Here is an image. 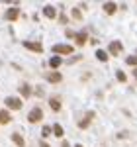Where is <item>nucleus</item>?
Returning <instances> with one entry per match:
<instances>
[{
  "mask_svg": "<svg viewBox=\"0 0 137 147\" xmlns=\"http://www.w3.org/2000/svg\"><path fill=\"white\" fill-rule=\"evenodd\" d=\"M24 47L30 49V51H35V53H41L43 51V47H41L39 41H24Z\"/></svg>",
  "mask_w": 137,
  "mask_h": 147,
  "instance_id": "obj_1",
  "label": "nucleus"
},
{
  "mask_svg": "<svg viewBox=\"0 0 137 147\" xmlns=\"http://www.w3.org/2000/svg\"><path fill=\"white\" fill-rule=\"evenodd\" d=\"M6 106L12 108V110H20V108H22V100H20V98H16V96H14V98L8 96V98H6Z\"/></svg>",
  "mask_w": 137,
  "mask_h": 147,
  "instance_id": "obj_2",
  "label": "nucleus"
},
{
  "mask_svg": "<svg viewBox=\"0 0 137 147\" xmlns=\"http://www.w3.org/2000/svg\"><path fill=\"white\" fill-rule=\"evenodd\" d=\"M53 51L57 55H71L73 53V47L71 45H53Z\"/></svg>",
  "mask_w": 137,
  "mask_h": 147,
  "instance_id": "obj_3",
  "label": "nucleus"
},
{
  "mask_svg": "<svg viewBox=\"0 0 137 147\" xmlns=\"http://www.w3.org/2000/svg\"><path fill=\"white\" fill-rule=\"evenodd\" d=\"M41 118H43V112H41L39 108H35V110H32V112H30V116H28L30 124H35V122H39Z\"/></svg>",
  "mask_w": 137,
  "mask_h": 147,
  "instance_id": "obj_4",
  "label": "nucleus"
},
{
  "mask_svg": "<svg viewBox=\"0 0 137 147\" xmlns=\"http://www.w3.org/2000/svg\"><path fill=\"white\" fill-rule=\"evenodd\" d=\"M92 118H94V114H92V112H86V116H84V118H82V120L79 122V127L86 129V127H88V124H90V120H92Z\"/></svg>",
  "mask_w": 137,
  "mask_h": 147,
  "instance_id": "obj_5",
  "label": "nucleus"
},
{
  "mask_svg": "<svg viewBox=\"0 0 137 147\" xmlns=\"http://www.w3.org/2000/svg\"><path fill=\"white\" fill-rule=\"evenodd\" d=\"M110 53H112V55H120V53H122V43H120V41H112V43H110Z\"/></svg>",
  "mask_w": 137,
  "mask_h": 147,
  "instance_id": "obj_6",
  "label": "nucleus"
},
{
  "mask_svg": "<svg viewBox=\"0 0 137 147\" xmlns=\"http://www.w3.org/2000/svg\"><path fill=\"white\" fill-rule=\"evenodd\" d=\"M18 16H20V10L18 8H10V10L6 12V20H10V22H14Z\"/></svg>",
  "mask_w": 137,
  "mask_h": 147,
  "instance_id": "obj_7",
  "label": "nucleus"
},
{
  "mask_svg": "<svg viewBox=\"0 0 137 147\" xmlns=\"http://www.w3.org/2000/svg\"><path fill=\"white\" fill-rule=\"evenodd\" d=\"M47 80L55 84V82H61V80H63V77H61V73H49V75H47Z\"/></svg>",
  "mask_w": 137,
  "mask_h": 147,
  "instance_id": "obj_8",
  "label": "nucleus"
},
{
  "mask_svg": "<svg viewBox=\"0 0 137 147\" xmlns=\"http://www.w3.org/2000/svg\"><path fill=\"white\" fill-rule=\"evenodd\" d=\"M61 65H63V61H61V57H59V55H55V57L49 59V67L57 69V67H61Z\"/></svg>",
  "mask_w": 137,
  "mask_h": 147,
  "instance_id": "obj_9",
  "label": "nucleus"
},
{
  "mask_svg": "<svg viewBox=\"0 0 137 147\" xmlns=\"http://www.w3.org/2000/svg\"><path fill=\"white\" fill-rule=\"evenodd\" d=\"M12 141H14L18 147H24V145H26V143H24V137L20 136V134H12Z\"/></svg>",
  "mask_w": 137,
  "mask_h": 147,
  "instance_id": "obj_10",
  "label": "nucleus"
},
{
  "mask_svg": "<svg viewBox=\"0 0 137 147\" xmlns=\"http://www.w3.org/2000/svg\"><path fill=\"white\" fill-rule=\"evenodd\" d=\"M43 14H45L47 18H55V14H57V12H55L53 6H45V8H43Z\"/></svg>",
  "mask_w": 137,
  "mask_h": 147,
  "instance_id": "obj_11",
  "label": "nucleus"
},
{
  "mask_svg": "<svg viewBox=\"0 0 137 147\" xmlns=\"http://www.w3.org/2000/svg\"><path fill=\"white\" fill-rule=\"evenodd\" d=\"M12 118H10V114L8 112H4V110H0V124H8Z\"/></svg>",
  "mask_w": 137,
  "mask_h": 147,
  "instance_id": "obj_12",
  "label": "nucleus"
},
{
  "mask_svg": "<svg viewBox=\"0 0 137 147\" xmlns=\"http://www.w3.org/2000/svg\"><path fill=\"white\" fill-rule=\"evenodd\" d=\"M104 12H106V14H114V12H116V4L106 2V4H104Z\"/></svg>",
  "mask_w": 137,
  "mask_h": 147,
  "instance_id": "obj_13",
  "label": "nucleus"
},
{
  "mask_svg": "<svg viewBox=\"0 0 137 147\" xmlns=\"http://www.w3.org/2000/svg\"><path fill=\"white\" fill-rule=\"evenodd\" d=\"M49 106H51L55 112H59V110H61V102H59L57 98H51V100H49Z\"/></svg>",
  "mask_w": 137,
  "mask_h": 147,
  "instance_id": "obj_14",
  "label": "nucleus"
},
{
  "mask_svg": "<svg viewBox=\"0 0 137 147\" xmlns=\"http://www.w3.org/2000/svg\"><path fill=\"white\" fill-rule=\"evenodd\" d=\"M20 92H22L24 96H32V86H28V84H22V86H20Z\"/></svg>",
  "mask_w": 137,
  "mask_h": 147,
  "instance_id": "obj_15",
  "label": "nucleus"
},
{
  "mask_svg": "<svg viewBox=\"0 0 137 147\" xmlns=\"http://www.w3.org/2000/svg\"><path fill=\"white\" fill-rule=\"evenodd\" d=\"M53 134H55L57 137H61L63 134H65V129H63V127H61L59 124H55V125H53Z\"/></svg>",
  "mask_w": 137,
  "mask_h": 147,
  "instance_id": "obj_16",
  "label": "nucleus"
},
{
  "mask_svg": "<svg viewBox=\"0 0 137 147\" xmlns=\"http://www.w3.org/2000/svg\"><path fill=\"white\" fill-rule=\"evenodd\" d=\"M96 57H98V61H108V53L102 51V49H98V51H96Z\"/></svg>",
  "mask_w": 137,
  "mask_h": 147,
  "instance_id": "obj_17",
  "label": "nucleus"
},
{
  "mask_svg": "<svg viewBox=\"0 0 137 147\" xmlns=\"http://www.w3.org/2000/svg\"><path fill=\"white\" fill-rule=\"evenodd\" d=\"M126 63H127V65H131V67L135 69V65H137V55H131V57H127V59H126Z\"/></svg>",
  "mask_w": 137,
  "mask_h": 147,
  "instance_id": "obj_18",
  "label": "nucleus"
},
{
  "mask_svg": "<svg viewBox=\"0 0 137 147\" xmlns=\"http://www.w3.org/2000/svg\"><path fill=\"white\" fill-rule=\"evenodd\" d=\"M84 41H86V34H84V32H80V34L77 35V43H79V45H82Z\"/></svg>",
  "mask_w": 137,
  "mask_h": 147,
  "instance_id": "obj_19",
  "label": "nucleus"
},
{
  "mask_svg": "<svg viewBox=\"0 0 137 147\" xmlns=\"http://www.w3.org/2000/svg\"><path fill=\"white\" fill-rule=\"evenodd\" d=\"M116 77H118V80H122V82H126V80H127V75L124 73V71H118Z\"/></svg>",
  "mask_w": 137,
  "mask_h": 147,
  "instance_id": "obj_20",
  "label": "nucleus"
},
{
  "mask_svg": "<svg viewBox=\"0 0 137 147\" xmlns=\"http://www.w3.org/2000/svg\"><path fill=\"white\" fill-rule=\"evenodd\" d=\"M49 134H51V129H49V127H43V129H41V136H43V137H47Z\"/></svg>",
  "mask_w": 137,
  "mask_h": 147,
  "instance_id": "obj_21",
  "label": "nucleus"
},
{
  "mask_svg": "<svg viewBox=\"0 0 137 147\" xmlns=\"http://www.w3.org/2000/svg\"><path fill=\"white\" fill-rule=\"evenodd\" d=\"M73 16H75L77 20H80V10H77V8H75V10H73Z\"/></svg>",
  "mask_w": 137,
  "mask_h": 147,
  "instance_id": "obj_22",
  "label": "nucleus"
},
{
  "mask_svg": "<svg viewBox=\"0 0 137 147\" xmlns=\"http://www.w3.org/2000/svg\"><path fill=\"white\" fill-rule=\"evenodd\" d=\"M61 147H71V145H68L67 141H63V143H61Z\"/></svg>",
  "mask_w": 137,
  "mask_h": 147,
  "instance_id": "obj_23",
  "label": "nucleus"
},
{
  "mask_svg": "<svg viewBox=\"0 0 137 147\" xmlns=\"http://www.w3.org/2000/svg\"><path fill=\"white\" fill-rule=\"evenodd\" d=\"M133 77H135V79H137V67L133 69Z\"/></svg>",
  "mask_w": 137,
  "mask_h": 147,
  "instance_id": "obj_24",
  "label": "nucleus"
},
{
  "mask_svg": "<svg viewBox=\"0 0 137 147\" xmlns=\"http://www.w3.org/2000/svg\"><path fill=\"white\" fill-rule=\"evenodd\" d=\"M39 147H49V145H47V143H41V145H39Z\"/></svg>",
  "mask_w": 137,
  "mask_h": 147,
  "instance_id": "obj_25",
  "label": "nucleus"
},
{
  "mask_svg": "<svg viewBox=\"0 0 137 147\" xmlns=\"http://www.w3.org/2000/svg\"><path fill=\"white\" fill-rule=\"evenodd\" d=\"M77 147H82V145H77Z\"/></svg>",
  "mask_w": 137,
  "mask_h": 147,
  "instance_id": "obj_26",
  "label": "nucleus"
}]
</instances>
